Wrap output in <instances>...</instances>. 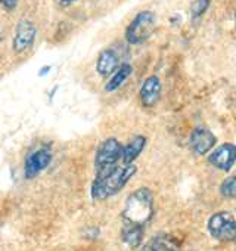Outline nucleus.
Here are the masks:
<instances>
[{
	"mask_svg": "<svg viewBox=\"0 0 236 251\" xmlns=\"http://www.w3.org/2000/svg\"><path fill=\"white\" fill-rule=\"evenodd\" d=\"M36 36H37V28L30 20L20 21V24L17 25V30H15L14 42H12L14 52L23 53V52L28 50L33 46Z\"/></svg>",
	"mask_w": 236,
	"mask_h": 251,
	"instance_id": "6",
	"label": "nucleus"
},
{
	"mask_svg": "<svg viewBox=\"0 0 236 251\" xmlns=\"http://www.w3.org/2000/svg\"><path fill=\"white\" fill-rule=\"evenodd\" d=\"M154 214V195L151 189L141 188L129 195L123 210V219L127 223L145 226Z\"/></svg>",
	"mask_w": 236,
	"mask_h": 251,
	"instance_id": "2",
	"label": "nucleus"
},
{
	"mask_svg": "<svg viewBox=\"0 0 236 251\" xmlns=\"http://www.w3.org/2000/svg\"><path fill=\"white\" fill-rule=\"evenodd\" d=\"M118 67H120V58H118L115 50L105 49L103 52H100V55L96 61V71L102 77L112 75L118 70Z\"/></svg>",
	"mask_w": 236,
	"mask_h": 251,
	"instance_id": "11",
	"label": "nucleus"
},
{
	"mask_svg": "<svg viewBox=\"0 0 236 251\" xmlns=\"http://www.w3.org/2000/svg\"><path fill=\"white\" fill-rule=\"evenodd\" d=\"M52 161V152L47 148H40L34 152H31L24 166V175L27 179H34L39 176Z\"/></svg>",
	"mask_w": 236,
	"mask_h": 251,
	"instance_id": "8",
	"label": "nucleus"
},
{
	"mask_svg": "<svg viewBox=\"0 0 236 251\" xmlns=\"http://www.w3.org/2000/svg\"><path fill=\"white\" fill-rule=\"evenodd\" d=\"M207 229L210 235L221 242L236 241V219L229 211H218L208 220Z\"/></svg>",
	"mask_w": 236,
	"mask_h": 251,
	"instance_id": "4",
	"label": "nucleus"
},
{
	"mask_svg": "<svg viewBox=\"0 0 236 251\" xmlns=\"http://www.w3.org/2000/svg\"><path fill=\"white\" fill-rule=\"evenodd\" d=\"M145 145H146V138L145 136L136 135L135 138H132L123 147V157H121L123 164H133V161L142 154Z\"/></svg>",
	"mask_w": 236,
	"mask_h": 251,
	"instance_id": "13",
	"label": "nucleus"
},
{
	"mask_svg": "<svg viewBox=\"0 0 236 251\" xmlns=\"http://www.w3.org/2000/svg\"><path fill=\"white\" fill-rule=\"evenodd\" d=\"M49 71H50V67H49V65H46V67H43V68L39 71V75H42V77H43V75H45L46 73H49Z\"/></svg>",
	"mask_w": 236,
	"mask_h": 251,
	"instance_id": "20",
	"label": "nucleus"
},
{
	"mask_svg": "<svg viewBox=\"0 0 236 251\" xmlns=\"http://www.w3.org/2000/svg\"><path fill=\"white\" fill-rule=\"evenodd\" d=\"M132 71H133V68H132L130 64H123V65H120V67H118V70L111 75L109 81H108L106 86H105V90H106V92H114V90H117L118 87H121V84H123V83L129 78V75L132 74Z\"/></svg>",
	"mask_w": 236,
	"mask_h": 251,
	"instance_id": "15",
	"label": "nucleus"
},
{
	"mask_svg": "<svg viewBox=\"0 0 236 251\" xmlns=\"http://www.w3.org/2000/svg\"><path fill=\"white\" fill-rule=\"evenodd\" d=\"M121 157H123V145L115 138H109V139L103 141L99 145L96 158H94L96 172L117 166V163L121 160Z\"/></svg>",
	"mask_w": 236,
	"mask_h": 251,
	"instance_id": "5",
	"label": "nucleus"
},
{
	"mask_svg": "<svg viewBox=\"0 0 236 251\" xmlns=\"http://www.w3.org/2000/svg\"><path fill=\"white\" fill-rule=\"evenodd\" d=\"M161 80L158 75L148 77L141 87V102L145 108H152L158 103L161 98Z\"/></svg>",
	"mask_w": 236,
	"mask_h": 251,
	"instance_id": "10",
	"label": "nucleus"
},
{
	"mask_svg": "<svg viewBox=\"0 0 236 251\" xmlns=\"http://www.w3.org/2000/svg\"><path fill=\"white\" fill-rule=\"evenodd\" d=\"M138 167L135 164L112 166L96 172V179L92 185V197L94 200H106L117 195L136 175Z\"/></svg>",
	"mask_w": 236,
	"mask_h": 251,
	"instance_id": "1",
	"label": "nucleus"
},
{
	"mask_svg": "<svg viewBox=\"0 0 236 251\" xmlns=\"http://www.w3.org/2000/svg\"><path fill=\"white\" fill-rule=\"evenodd\" d=\"M0 42H2V37H0Z\"/></svg>",
	"mask_w": 236,
	"mask_h": 251,
	"instance_id": "22",
	"label": "nucleus"
},
{
	"mask_svg": "<svg viewBox=\"0 0 236 251\" xmlns=\"http://www.w3.org/2000/svg\"><path fill=\"white\" fill-rule=\"evenodd\" d=\"M141 251H180V244L170 235H155L152 236Z\"/></svg>",
	"mask_w": 236,
	"mask_h": 251,
	"instance_id": "12",
	"label": "nucleus"
},
{
	"mask_svg": "<svg viewBox=\"0 0 236 251\" xmlns=\"http://www.w3.org/2000/svg\"><path fill=\"white\" fill-rule=\"evenodd\" d=\"M208 163L218 170L230 172L236 163V145L221 144L208 155Z\"/></svg>",
	"mask_w": 236,
	"mask_h": 251,
	"instance_id": "7",
	"label": "nucleus"
},
{
	"mask_svg": "<svg viewBox=\"0 0 236 251\" xmlns=\"http://www.w3.org/2000/svg\"><path fill=\"white\" fill-rule=\"evenodd\" d=\"M235 24H236V11H235Z\"/></svg>",
	"mask_w": 236,
	"mask_h": 251,
	"instance_id": "21",
	"label": "nucleus"
},
{
	"mask_svg": "<svg viewBox=\"0 0 236 251\" xmlns=\"http://www.w3.org/2000/svg\"><path fill=\"white\" fill-rule=\"evenodd\" d=\"M210 2L211 0H195L190 6V15H192V20H199L205 12L207 9L210 8Z\"/></svg>",
	"mask_w": 236,
	"mask_h": 251,
	"instance_id": "17",
	"label": "nucleus"
},
{
	"mask_svg": "<svg viewBox=\"0 0 236 251\" xmlns=\"http://www.w3.org/2000/svg\"><path fill=\"white\" fill-rule=\"evenodd\" d=\"M220 194L226 198H236V173L223 180L220 185Z\"/></svg>",
	"mask_w": 236,
	"mask_h": 251,
	"instance_id": "16",
	"label": "nucleus"
},
{
	"mask_svg": "<svg viewBox=\"0 0 236 251\" xmlns=\"http://www.w3.org/2000/svg\"><path fill=\"white\" fill-rule=\"evenodd\" d=\"M217 144L215 136L202 127H198L192 132L190 138H189V145L193 151V154L196 155H205L210 150H212Z\"/></svg>",
	"mask_w": 236,
	"mask_h": 251,
	"instance_id": "9",
	"label": "nucleus"
},
{
	"mask_svg": "<svg viewBox=\"0 0 236 251\" xmlns=\"http://www.w3.org/2000/svg\"><path fill=\"white\" fill-rule=\"evenodd\" d=\"M155 24H157V18H155L154 12H151V11L139 12L133 18V21L129 24V27L126 28V40L130 45L145 43L154 33Z\"/></svg>",
	"mask_w": 236,
	"mask_h": 251,
	"instance_id": "3",
	"label": "nucleus"
},
{
	"mask_svg": "<svg viewBox=\"0 0 236 251\" xmlns=\"http://www.w3.org/2000/svg\"><path fill=\"white\" fill-rule=\"evenodd\" d=\"M121 238L124 244H127L130 248H138L143 241V226L124 222V226L121 229Z\"/></svg>",
	"mask_w": 236,
	"mask_h": 251,
	"instance_id": "14",
	"label": "nucleus"
},
{
	"mask_svg": "<svg viewBox=\"0 0 236 251\" xmlns=\"http://www.w3.org/2000/svg\"><path fill=\"white\" fill-rule=\"evenodd\" d=\"M0 5L6 11H14L18 6V0H0Z\"/></svg>",
	"mask_w": 236,
	"mask_h": 251,
	"instance_id": "18",
	"label": "nucleus"
},
{
	"mask_svg": "<svg viewBox=\"0 0 236 251\" xmlns=\"http://www.w3.org/2000/svg\"><path fill=\"white\" fill-rule=\"evenodd\" d=\"M74 2H77V0H58V3L62 5V6H68V5H71Z\"/></svg>",
	"mask_w": 236,
	"mask_h": 251,
	"instance_id": "19",
	"label": "nucleus"
}]
</instances>
